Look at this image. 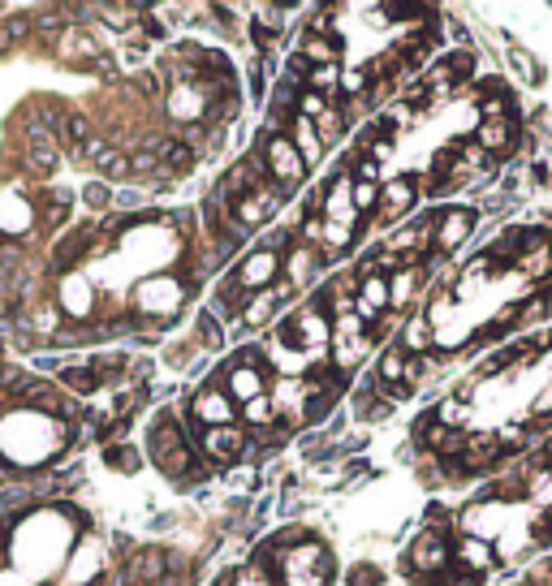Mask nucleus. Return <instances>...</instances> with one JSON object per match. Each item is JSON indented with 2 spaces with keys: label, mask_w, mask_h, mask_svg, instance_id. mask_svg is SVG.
Returning <instances> with one entry per match:
<instances>
[{
  "label": "nucleus",
  "mask_w": 552,
  "mask_h": 586,
  "mask_svg": "<svg viewBox=\"0 0 552 586\" xmlns=\"http://www.w3.org/2000/svg\"><path fill=\"white\" fill-rule=\"evenodd\" d=\"M514 267H518L522 276H531V281H540V285H544V281H548V272H552V242L535 246V251H526Z\"/></svg>",
  "instance_id": "20"
},
{
  "label": "nucleus",
  "mask_w": 552,
  "mask_h": 586,
  "mask_svg": "<svg viewBox=\"0 0 552 586\" xmlns=\"http://www.w3.org/2000/svg\"><path fill=\"white\" fill-rule=\"evenodd\" d=\"M246 31H251V39L260 43L263 57H268V48H272V43L281 39V31H272V27H263V22H246Z\"/></svg>",
  "instance_id": "38"
},
{
  "label": "nucleus",
  "mask_w": 552,
  "mask_h": 586,
  "mask_svg": "<svg viewBox=\"0 0 552 586\" xmlns=\"http://www.w3.org/2000/svg\"><path fill=\"white\" fill-rule=\"evenodd\" d=\"M548 341H552V336H548Z\"/></svg>",
  "instance_id": "45"
},
{
  "label": "nucleus",
  "mask_w": 552,
  "mask_h": 586,
  "mask_svg": "<svg viewBox=\"0 0 552 586\" xmlns=\"http://www.w3.org/2000/svg\"><path fill=\"white\" fill-rule=\"evenodd\" d=\"M276 276H281V259H276L272 251H260V246H255V251L242 259V267H237V281H242V289H255V293L268 289Z\"/></svg>",
  "instance_id": "8"
},
{
  "label": "nucleus",
  "mask_w": 552,
  "mask_h": 586,
  "mask_svg": "<svg viewBox=\"0 0 552 586\" xmlns=\"http://www.w3.org/2000/svg\"><path fill=\"white\" fill-rule=\"evenodd\" d=\"M350 203H354V216H367V212H376V207H380V186H371V181H354V190H350Z\"/></svg>",
  "instance_id": "28"
},
{
  "label": "nucleus",
  "mask_w": 552,
  "mask_h": 586,
  "mask_svg": "<svg viewBox=\"0 0 552 586\" xmlns=\"http://www.w3.org/2000/svg\"><path fill=\"white\" fill-rule=\"evenodd\" d=\"M195 328H198V341H203L207 350H225V328H221V320H216L212 311H203Z\"/></svg>",
  "instance_id": "27"
},
{
  "label": "nucleus",
  "mask_w": 552,
  "mask_h": 586,
  "mask_svg": "<svg viewBox=\"0 0 552 586\" xmlns=\"http://www.w3.org/2000/svg\"><path fill=\"white\" fill-rule=\"evenodd\" d=\"M332 405H337V397H328V392H311V401H307V410H302V423L320 427L332 414Z\"/></svg>",
  "instance_id": "29"
},
{
  "label": "nucleus",
  "mask_w": 552,
  "mask_h": 586,
  "mask_svg": "<svg viewBox=\"0 0 552 586\" xmlns=\"http://www.w3.org/2000/svg\"><path fill=\"white\" fill-rule=\"evenodd\" d=\"M61 380H66L74 392H82V397L99 389V375H96V366H91V362H69L66 371H61Z\"/></svg>",
  "instance_id": "24"
},
{
  "label": "nucleus",
  "mask_w": 552,
  "mask_h": 586,
  "mask_svg": "<svg viewBox=\"0 0 552 586\" xmlns=\"http://www.w3.org/2000/svg\"><path fill=\"white\" fill-rule=\"evenodd\" d=\"M315 126V134H320V143L328 147H337L341 138H346V108H337V104H328V112L320 117V121H311Z\"/></svg>",
  "instance_id": "21"
},
{
  "label": "nucleus",
  "mask_w": 552,
  "mask_h": 586,
  "mask_svg": "<svg viewBox=\"0 0 552 586\" xmlns=\"http://www.w3.org/2000/svg\"><path fill=\"white\" fill-rule=\"evenodd\" d=\"M263 151V160H268V173H272V181H281V186H298L302 177H307V164H302V156L293 151L290 134H263L260 143H255Z\"/></svg>",
  "instance_id": "3"
},
{
  "label": "nucleus",
  "mask_w": 552,
  "mask_h": 586,
  "mask_svg": "<svg viewBox=\"0 0 552 586\" xmlns=\"http://www.w3.org/2000/svg\"><path fill=\"white\" fill-rule=\"evenodd\" d=\"M134 87H138V96H147V99L160 96V78H156V73H147V69H143V73H134Z\"/></svg>",
  "instance_id": "39"
},
{
  "label": "nucleus",
  "mask_w": 552,
  "mask_h": 586,
  "mask_svg": "<svg viewBox=\"0 0 552 586\" xmlns=\"http://www.w3.org/2000/svg\"><path fill=\"white\" fill-rule=\"evenodd\" d=\"M91 164L99 168V181H121V177H130V156L117 151V147H104Z\"/></svg>",
  "instance_id": "22"
},
{
  "label": "nucleus",
  "mask_w": 552,
  "mask_h": 586,
  "mask_svg": "<svg viewBox=\"0 0 552 586\" xmlns=\"http://www.w3.org/2000/svg\"><path fill=\"white\" fill-rule=\"evenodd\" d=\"M290 143H293V151L302 156V164H307V168H311V164H320V156H324V143H320L315 126H311V121H302V117H293Z\"/></svg>",
  "instance_id": "17"
},
{
  "label": "nucleus",
  "mask_w": 552,
  "mask_h": 586,
  "mask_svg": "<svg viewBox=\"0 0 552 586\" xmlns=\"http://www.w3.org/2000/svg\"><path fill=\"white\" fill-rule=\"evenodd\" d=\"M31 18H9V22H4V27H0V52H4V48H13V43H18V39H27V35H31Z\"/></svg>",
  "instance_id": "33"
},
{
  "label": "nucleus",
  "mask_w": 552,
  "mask_h": 586,
  "mask_svg": "<svg viewBox=\"0 0 552 586\" xmlns=\"http://www.w3.org/2000/svg\"><path fill=\"white\" fill-rule=\"evenodd\" d=\"M225 392L233 405H246V401L268 392V375L255 371V366H233V371H225Z\"/></svg>",
  "instance_id": "10"
},
{
  "label": "nucleus",
  "mask_w": 552,
  "mask_h": 586,
  "mask_svg": "<svg viewBox=\"0 0 552 586\" xmlns=\"http://www.w3.org/2000/svg\"><path fill=\"white\" fill-rule=\"evenodd\" d=\"M449 565H454V544H449V535L423 530L419 539H415V548H410V569H415V574H445Z\"/></svg>",
  "instance_id": "6"
},
{
  "label": "nucleus",
  "mask_w": 552,
  "mask_h": 586,
  "mask_svg": "<svg viewBox=\"0 0 552 586\" xmlns=\"http://www.w3.org/2000/svg\"><path fill=\"white\" fill-rule=\"evenodd\" d=\"M440 69L449 73V82H454V87H462V82L475 73V52H470V48H457V52H449V57L440 61Z\"/></svg>",
  "instance_id": "25"
},
{
  "label": "nucleus",
  "mask_w": 552,
  "mask_h": 586,
  "mask_svg": "<svg viewBox=\"0 0 552 586\" xmlns=\"http://www.w3.org/2000/svg\"><path fill=\"white\" fill-rule=\"evenodd\" d=\"M190 414H195L198 427H229L237 419V405L229 401V392H225V371H216L212 384H203V389L195 392Z\"/></svg>",
  "instance_id": "4"
},
{
  "label": "nucleus",
  "mask_w": 552,
  "mask_h": 586,
  "mask_svg": "<svg viewBox=\"0 0 552 586\" xmlns=\"http://www.w3.org/2000/svg\"><path fill=\"white\" fill-rule=\"evenodd\" d=\"M246 431H237V427H212L207 436H203V444H198V453H207L212 461H242L246 453Z\"/></svg>",
  "instance_id": "7"
},
{
  "label": "nucleus",
  "mask_w": 552,
  "mask_h": 586,
  "mask_svg": "<svg viewBox=\"0 0 552 586\" xmlns=\"http://www.w3.org/2000/svg\"><path fill=\"white\" fill-rule=\"evenodd\" d=\"M186 293H190V285H186L182 276H168V272L147 276V281H138V285H134V315L168 320V315H177V311H182Z\"/></svg>",
  "instance_id": "2"
},
{
  "label": "nucleus",
  "mask_w": 552,
  "mask_h": 586,
  "mask_svg": "<svg viewBox=\"0 0 552 586\" xmlns=\"http://www.w3.org/2000/svg\"><path fill=\"white\" fill-rule=\"evenodd\" d=\"M544 302L552 306V272H548V281H544Z\"/></svg>",
  "instance_id": "44"
},
{
  "label": "nucleus",
  "mask_w": 552,
  "mask_h": 586,
  "mask_svg": "<svg viewBox=\"0 0 552 586\" xmlns=\"http://www.w3.org/2000/svg\"><path fill=\"white\" fill-rule=\"evenodd\" d=\"M138 449H130V444H108L104 449V466H113V470H121V474H130V470H138Z\"/></svg>",
  "instance_id": "26"
},
{
  "label": "nucleus",
  "mask_w": 552,
  "mask_h": 586,
  "mask_svg": "<svg viewBox=\"0 0 552 586\" xmlns=\"http://www.w3.org/2000/svg\"><path fill=\"white\" fill-rule=\"evenodd\" d=\"M246 87H251V99L260 104V99L268 96V73H263V69L255 66V69H251V73H246Z\"/></svg>",
  "instance_id": "40"
},
{
  "label": "nucleus",
  "mask_w": 552,
  "mask_h": 586,
  "mask_svg": "<svg viewBox=\"0 0 552 586\" xmlns=\"http://www.w3.org/2000/svg\"><path fill=\"white\" fill-rule=\"evenodd\" d=\"M315 272H320V251L293 246L290 255L281 259V276H285V285H290V289H302V285H307V276H315Z\"/></svg>",
  "instance_id": "14"
},
{
  "label": "nucleus",
  "mask_w": 552,
  "mask_h": 586,
  "mask_svg": "<svg viewBox=\"0 0 552 586\" xmlns=\"http://www.w3.org/2000/svg\"><path fill=\"white\" fill-rule=\"evenodd\" d=\"M293 112H298L302 121H320V117L328 112V99L315 96V91H302V96H298V104H293Z\"/></svg>",
  "instance_id": "31"
},
{
  "label": "nucleus",
  "mask_w": 552,
  "mask_h": 586,
  "mask_svg": "<svg viewBox=\"0 0 552 586\" xmlns=\"http://www.w3.org/2000/svg\"><path fill=\"white\" fill-rule=\"evenodd\" d=\"M454 560H462V574L479 578V574H487V569H492L496 552H492V544H487V539H479V535H466V539H457V544H454Z\"/></svg>",
  "instance_id": "12"
},
{
  "label": "nucleus",
  "mask_w": 552,
  "mask_h": 586,
  "mask_svg": "<svg viewBox=\"0 0 552 586\" xmlns=\"http://www.w3.org/2000/svg\"><path fill=\"white\" fill-rule=\"evenodd\" d=\"M475 212L470 207H440V216H436V228H431V251L436 255H454L457 246L475 233Z\"/></svg>",
  "instance_id": "5"
},
{
  "label": "nucleus",
  "mask_w": 552,
  "mask_h": 586,
  "mask_svg": "<svg viewBox=\"0 0 552 586\" xmlns=\"http://www.w3.org/2000/svg\"><path fill=\"white\" fill-rule=\"evenodd\" d=\"M397 350L406 354V359H423V354H431V324L415 315L410 324L401 328V336H397Z\"/></svg>",
  "instance_id": "18"
},
{
  "label": "nucleus",
  "mask_w": 552,
  "mask_h": 586,
  "mask_svg": "<svg viewBox=\"0 0 552 586\" xmlns=\"http://www.w3.org/2000/svg\"><path fill=\"white\" fill-rule=\"evenodd\" d=\"M531 419H540V423H548V419H552V389L540 392V401L531 405Z\"/></svg>",
  "instance_id": "41"
},
{
  "label": "nucleus",
  "mask_w": 552,
  "mask_h": 586,
  "mask_svg": "<svg viewBox=\"0 0 552 586\" xmlns=\"http://www.w3.org/2000/svg\"><path fill=\"white\" fill-rule=\"evenodd\" d=\"M147 453H152V461L160 466L168 479H186L190 470L198 466L195 457V444H190V436H182V427H177V419H168L164 414L160 423L152 427V440H147Z\"/></svg>",
  "instance_id": "1"
},
{
  "label": "nucleus",
  "mask_w": 552,
  "mask_h": 586,
  "mask_svg": "<svg viewBox=\"0 0 552 586\" xmlns=\"http://www.w3.org/2000/svg\"><path fill=\"white\" fill-rule=\"evenodd\" d=\"M147 190H117V195H113V207H117V212H143V207H147Z\"/></svg>",
  "instance_id": "35"
},
{
  "label": "nucleus",
  "mask_w": 552,
  "mask_h": 586,
  "mask_svg": "<svg viewBox=\"0 0 552 586\" xmlns=\"http://www.w3.org/2000/svg\"><path fill=\"white\" fill-rule=\"evenodd\" d=\"M415 198H419V181L415 177H393V181L380 186V216L385 220H401L415 207Z\"/></svg>",
  "instance_id": "9"
},
{
  "label": "nucleus",
  "mask_w": 552,
  "mask_h": 586,
  "mask_svg": "<svg viewBox=\"0 0 552 586\" xmlns=\"http://www.w3.org/2000/svg\"><path fill=\"white\" fill-rule=\"evenodd\" d=\"M302 57H307V66H337L341 61V39L337 35H307L302 31V48H298Z\"/></svg>",
  "instance_id": "15"
},
{
  "label": "nucleus",
  "mask_w": 552,
  "mask_h": 586,
  "mask_svg": "<svg viewBox=\"0 0 552 586\" xmlns=\"http://www.w3.org/2000/svg\"><path fill=\"white\" fill-rule=\"evenodd\" d=\"M423 285V263H406L389 276V306H410V297Z\"/></svg>",
  "instance_id": "16"
},
{
  "label": "nucleus",
  "mask_w": 552,
  "mask_h": 586,
  "mask_svg": "<svg viewBox=\"0 0 552 586\" xmlns=\"http://www.w3.org/2000/svg\"><path fill=\"white\" fill-rule=\"evenodd\" d=\"M168 574V552H160V548H143V552L130 556V578L134 586H156Z\"/></svg>",
  "instance_id": "13"
},
{
  "label": "nucleus",
  "mask_w": 552,
  "mask_h": 586,
  "mask_svg": "<svg viewBox=\"0 0 552 586\" xmlns=\"http://www.w3.org/2000/svg\"><path fill=\"white\" fill-rule=\"evenodd\" d=\"M237 414H242V423L251 427V431L276 423V405H272V397H268V392L255 397V401H246V405H237Z\"/></svg>",
  "instance_id": "23"
},
{
  "label": "nucleus",
  "mask_w": 552,
  "mask_h": 586,
  "mask_svg": "<svg viewBox=\"0 0 552 586\" xmlns=\"http://www.w3.org/2000/svg\"><path fill=\"white\" fill-rule=\"evenodd\" d=\"M367 87H371V73L367 69H341V99L367 96Z\"/></svg>",
  "instance_id": "32"
},
{
  "label": "nucleus",
  "mask_w": 552,
  "mask_h": 586,
  "mask_svg": "<svg viewBox=\"0 0 552 586\" xmlns=\"http://www.w3.org/2000/svg\"><path fill=\"white\" fill-rule=\"evenodd\" d=\"M233 586H276V582H268V578H251V574H242Z\"/></svg>",
  "instance_id": "42"
},
{
  "label": "nucleus",
  "mask_w": 552,
  "mask_h": 586,
  "mask_svg": "<svg viewBox=\"0 0 552 586\" xmlns=\"http://www.w3.org/2000/svg\"><path fill=\"white\" fill-rule=\"evenodd\" d=\"M514 138H518V126H514V117L479 121V130H475V143H479V151H484V156H505V151L514 147Z\"/></svg>",
  "instance_id": "11"
},
{
  "label": "nucleus",
  "mask_w": 552,
  "mask_h": 586,
  "mask_svg": "<svg viewBox=\"0 0 552 586\" xmlns=\"http://www.w3.org/2000/svg\"><path fill=\"white\" fill-rule=\"evenodd\" d=\"M496 444H501V453H518L526 444V431L522 427H505V431H496Z\"/></svg>",
  "instance_id": "37"
},
{
  "label": "nucleus",
  "mask_w": 552,
  "mask_h": 586,
  "mask_svg": "<svg viewBox=\"0 0 552 586\" xmlns=\"http://www.w3.org/2000/svg\"><path fill=\"white\" fill-rule=\"evenodd\" d=\"M380 578H385V574H380L376 565H354V569L346 574V586H380Z\"/></svg>",
  "instance_id": "36"
},
{
  "label": "nucleus",
  "mask_w": 552,
  "mask_h": 586,
  "mask_svg": "<svg viewBox=\"0 0 552 586\" xmlns=\"http://www.w3.org/2000/svg\"><path fill=\"white\" fill-rule=\"evenodd\" d=\"M61 27H69V18H66V9H61V4L35 18V31H39V35H57V31H61Z\"/></svg>",
  "instance_id": "34"
},
{
  "label": "nucleus",
  "mask_w": 552,
  "mask_h": 586,
  "mask_svg": "<svg viewBox=\"0 0 552 586\" xmlns=\"http://www.w3.org/2000/svg\"><path fill=\"white\" fill-rule=\"evenodd\" d=\"M156 586H182V578H177V574H164V578H160Z\"/></svg>",
  "instance_id": "43"
},
{
  "label": "nucleus",
  "mask_w": 552,
  "mask_h": 586,
  "mask_svg": "<svg viewBox=\"0 0 552 586\" xmlns=\"http://www.w3.org/2000/svg\"><path fill=\"white\" fill-rule=\"evenodd\" d=\"M87 293H91V285H87L82 276H69V281H61V306H66L69 315L87 320V315H91V302H87Z\"/></svg>",
  "instance_id": "19"
},
{
  "label": "nucleus",
  "mask_w": 552,
  "mask_h": 586,
  "mask_svg": "<svg viewBox=\"0 0 552 586\" xmlns=\"http://www.w3.org/2000/svg\"><path fill=\"white\" fill-rule=\"evenodd\" d=\"M113 195H117V190H113L108 181H87V186H82V203H87L91 212H108V207H113Z\"/></svg>",
  "instance_id": "30"
}]
</instances>
